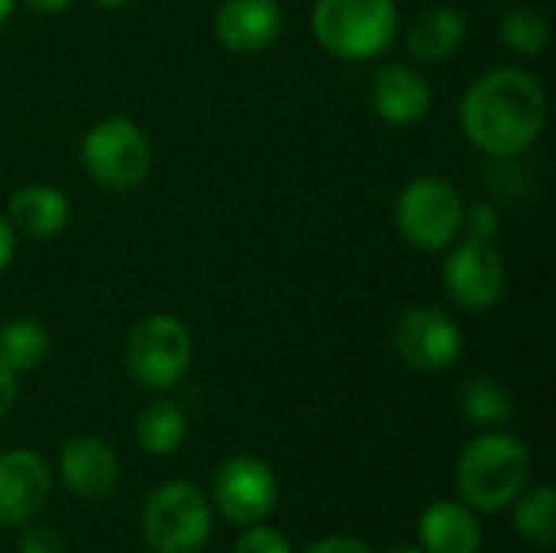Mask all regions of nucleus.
<instances>
[{"instance_id": "4468645a", "label": "nucleus", "mask_w": 556, "mask_h": 553, "mask_svg": "<svg viewBox=\"0 0 556 553\" xmlns=\"http://www.w3.org/2000/svg\"><path fill=\"white\" fill-rule=\"evenodd\" d=\"M59 476L62 486L78 499H104L121 482L117 453L101 437H72L59 450Z\"/></svg>"}, {"instance_id": "bb28decb", "label": "nucleus", "mask_w": 556, "mask_h": 553, "mask_svg": "<svg viewBox=\"0 0 556 553\" xmlns=\"http://www.w3.org/2000/svg\"><path fill=\"white\" fill-rule=\"evenodd\" d=\"M13 404H16V375L0 365V417L10 414Z\"/></svg>"}, {"instance_id": "5701e85b", "label": "nucleus", "mask_w": 556, "mask_h": 553, "mask_svg": "<svg viewBox=\"0 0 556 553\" xmlns=\"http://www.w3.org/2000/svg\"><path fill=\"white\" fill-rule=\"evenodd\" d=\"M498 228H502V212L492 202L466 205V212H463V235L466 238H472V241H495Z\"/></svg>"}, {"instance_id": "f8f14e48", "label": "nucleus", "mask_w": 556, "mask_h": 553, "mask_svg": "<svg viewBox=\"0 0 556 553\" xmlns=\"http://www.w3.org/2000/svg\"><path fill=\"white\" fill-rule=\"evenodd\" d=\"M283 33L277 0H225L215 13V36L238 55H261Z\"/></svg>"}, {"instance_id": "20e7f679", "label": "nucleus", "mask_w": 556, "mask_h": 553, "mask_svg": "<svg viewBox=\"0 0 556 553\" xmlns=\"http://www.w3.org/2000/svg\"><path fill=\"white\" fill-rule=\"evenodd\" d=\"M140 531L150 553H195L212 535V502L192 482H163L143 505Z\"/></svg>"}, {"instance_id": "dca6fc26", "label": "nucleus", "mask_w": 556, "mask_h": 553, "mask_svg": "<svg viewBox=\"0 0 556 553\" xmlns=\"http://www.w3.org/2000/svg\"><path fill=\"white\" fill-rule=\"evenodd\" d=\"M466 33H469V23H466L463 10L430 7L407 29V52L417 62L437 65V62H446L459 52V46L466 42Z\"/></svg>"}, {"instance_id": "cd10ccee", "label": "nucleus", "mask_w": 556, "mask_h": 553, "mask_svg": "<svg viewBox=\"0 0 556 553\" xmlns=\"http://www.w3.org/2000/svg\"><path fill=\"white\" fill-rule=\"evenodd\" d=\"M13 251H16L13 225H10V218H3V215H0V274L10 267V261H13Z\"/></svg>"}, {"instance_id": "2eb2a0df", "label": "nucleus", "mask_w": 556, "mask_h": 553, "mask_svg": "<svg viewBox=\"0 0 556 553\" xmlns=\"http://www.w3.org/2000/svg\"><path fill=\"white\" fill-rule=\"evenodd\" d=\"M417 538L424 553H479L482 525L479 515L463 502H433L420 521Z\"/></svg>"}, {"instance_id": "f257e3e1", "label": "nucleus", "mask_w": 556, "mask_h": 553, "mask_svg": "<svg viewBox=\"0 0 556 553\" xmlns=\"http://www.w3.org/2000/svg\"><path fill=\"white\" fill-rule=\"evenodd\" d=\"M466 140L495 156L511 160L538 143L547 121V95L538 75L518 65L485 72L469 85L459 104Z\"/></svg>"}, {"instance_id": "c756f323", "label": "nucleus", "mask_w": 556, "mask_h": 553, "mask_svg": "<svg viewBox=\"0 0 556 553\" xmlns=\"http://www.w3.org/2000/svg\"><path fill=\"white\" fill-rule=\"evenodd\" d=\"M101 10H124L127 3H134V0H94Z\"/></svg>"}, {"instance_id": "9b49d317", "label": "nucleus", "mask_w": 556, "mask_h": 553, "mask_svg": "<svg viewBox=\"0 0 556 553\" xmlns=\"http://www.w3.org/2000/svg\"><path fill=\"white\" fill-rule=\"evenodd\" d=\"M52 473L33 450L0 453V528H26L49 502Z\"/></svg>"}, {"instance_id": "a878e982", "label": "nucleus", "mask_w": 556, "mask_h": 553, "mask_svg": "<svg viewBox=\"0 0 556 553\" xmlns=\"http://www.w3.org/2000/svg\"><path fill=\"white\" fill-rule=\"evenodd\" d=\"M303 553H375L365 541L358 538H349V535H332V538H323L316 541L313 548H306Z\"/></svg>"}, {"instance_id": "4be33fe9", "label": "nucleus", "mask_w": 556, "mask_h": 553, "mask_svg": "<svg viewBox=\"0 0 556 553\" xmlns=\"http://www.w3.org/2000/svg\"><path fill=\"white\" fill-rule=\"evenodd\" d=\"M515 531L531 548H554L556 499L547 482L521 495V502L515 508Z\"/></svg>"}, {"instance_id": "7ed1b4c3", "label": "nucleus", "mask_w": 556, "mask_h": 553, "mask_svg": "<svg viewBox=\"0 0 556 553\" xmlns=\"http://www.w3.org/2000/svg\"><path fill=\"white\" fill-rule=\"evenodd\" d=\"M309 26L329 55L365 62L394 46L397 7L394 0H316Z\"/></svg>"}, {"instance_id": "2f4dec72", "label": "nucleus", "mask_w": 556, "mask_h": 553, "mask_svg": "<svg viewBox=\"0 0 556 553\" xmlns=\"http://www.w3.org/2000/svg\"><path fill=\"white\" fill-rule=\"evenodd\" d=\"M388 553H424L420 548H410V544H401V548H391Z\"/></svg>"}, {"instance_id": "1a4fd4ad", "label": "nucleus", "mask_w": 556, "mask_h": 553, "mask_svg": "<svg viewBox=\"0 0 556 553\" xmlns=\"http://www.w3.org/2000/svg\"><path fill=\"white\" fill-rule=\"evenodd\" d=\"M212 502L231 525H257L277 505V476L257 456H231L212 476Z\"/></svg>"}, {"instance_id": "6e6552de", "label": "nucleus", "mask_w": 556, "mask_h": 553, "mask_svg": "<svg viewBox=\"0 0 556 553\" xmlns=\"http://www.w3.org/2000/svg\"><path fill=\"white\" fill-rule=\"evenodd\" d=\"M505 257L495 241L463 238L443 261V290L456 306L469 313L492 310L505 297Z\"/></svg>"}, {"instance_id": "a211bd4d", "label": "nucleus", "mask_w": 556, "mask_h": 553, "mask_svg": "<svg viewBox=\"0 0 556 553\" xmlns=\"http://www.w3.org/2000/svg\"><path fill=\"white\" fill-rule=\"evenodd\" d=\"M134 437L150 456H169L186 440V414L169 398H153L140 407L134 420Z\"/></svg>"}, {"instance_id": "423d86ee", "label": "nucleus", "mask_w": 556, "mask_h": 553, "mask_svg": "<svg viewBox=\"0 0 556 553\" xmlns=\"http://www.w3.org/2000/svg\"><path fill=\"white\" fill-rule=\"evenodd\" d=\"M81 166L101 189L130 192L150 176L153 150L130 117H104L81 137Z\"/></svg>"}, {"instance_id": "6ab92c4d", "label": "nucleus", "mask_w": 556, "mask_h": 553, "mask_svg": "<svg viewBox=\"0 0 556 553\" xmlns=\"http://www.w3.org/2000/svg\"><path fill=\"white\" fill-rule=\"evenodd\" d=\"M49 355V332L36 319H10L0 326V365L13 375L36 372Z\"/></svg>"}, {"instance_id": "0eeeda50", "label": "nucleus", "mask_w": 556, "mask_h": 553, "mask_svg": "<svg viewBox=\"0 0 556 553\" xmlns=\"http://www.w3.org/2000/svg\"><path fill=\"white\" fill-rule=\"evenodd\" d=\"M124 359L137 385L150 391H166L179 385L192 365V336L176 316L153 313L130 329Z\"/></svg>"}, {"instance_id": "f3484780", "label": "nucleus", "mask_w": 556, "mask_h": 553, "mask_svg": "<svg viewBox=\"0 0 556 553\" xmlns=\"http://www.w3.org/2000/svg\"><path fill=\"white\" fill-rule=\"evenodd\" d=\"M10 225L29 238H55L68 225V199L46 186H23L10 196Z\"/></svg>"}, {"instance_id": "c85d7f7f", "label": "nucleus", "mask_w": 556, "mask_h": 553, "mask_svg": "<svg viewBox=\"0 0 556 553\" xmlns=\"http://www.w3.org/2000/svg\"><path fill=\"white\" fill-rule=\"evenodd\" d=\"M26 7H33L36 13H62L72 7V0H23Z\"/></svg>"}, {"instance_id": "aec40b11", "label": "nucleus", "mask_w": 556, "mask_h": 553, "mask_svg": "<svg viewBox=\"0 0 556 553\" xmlns=\"http://www.w3.org/2000/svg\"><path fill=\"white\" fill-rule=\"evenodd\" d=\"M459 407H463V417L472 427H482V430H498L515 414L508 391L495 378H489V375H472L459 388Z\"/></svg>"}, {"instance_id": "412c9836", "label": "nucleus", "mask_w": 556, "mask_h": 553, "mask_svg": "<svg viewBox=\"0 0 556 553\" xmlns=\"http://www.w3.org/2000/svg\"><path fill=\"white\" fill-rule=\"evenodd\" d=\"M498 39L521 59H534L551 46V23L534 7H508L498 16Z\"/></svg>"}, {"instance_id": "f03ea898", "label": "nucleus", "mask_w": 556, "mask_h": 553, "mask_svg": "<svg viewBox=\"0 0 556 553\" xmlns=\"http://www.w3.org/2000/svg\"><path fill=\"white\" fill-rule=\"evenodd\" d=\"M531 479L528 447L502 430L476 437L456 463V489L463 505L479 515H498L508 508Z\"/></svg>"}, {"instance_id": "7c9ffc66", "label": "nucleus", "mask_w": 556, "mask_h": 553, "mask_svg": "<svg viewBox=\"0 0 556 553\" xmlns=\"http://www.w3.org/2000/svg\"><path fill=\"white\" fill-rule=\"evenodd\" d=\"M13 7H16V0H0V23H7V20H10Z\"/></svg>"}, {"instance_id": "9d476101", "label": "nucleus", "mask_w": 556, "mask_h": 553, "mask_svg": "<svg viewBox=\"0 0 556 553\" xmlns=\"http://www.w3.org/2000/svg\"><path fill=\"white\" fill-rule=\"evenodd\" d=\"M394 349L417 372H446L463 359V329L440 306H410L394 326Z\"/></svg>"}, {"instance_id": "393cba45", "label": "nucleus", "mask_w": 556, "mask_h": 553, "mask_svg": "<svg viewBox=\"0 0 556 553\" xmlns=\"http://www.w3.org/2000/svg\"><path fill=\"white\" fill-rule=\"evenodd\" d=\"M20 553H65V541L55 528L29 521L20 538Z\"/></svg>"}, {"instance_id": "b1692460", "label": "nucleus", "mask_w": 556, "mask_h": 553, "mask_svg": "<svg viewBox=\"0 0 556 553\" xmlns=\"http://www.w3.org/2000/svg\"><path fill=\"white\" fill-rule=\"evenodd\" d=\"M235 553H293V548L277 528L257 521V525H248V531L238 538Z\"/></svg>"}, {"instance_id": "39448f33", "label": "nucleus", "mask_w": 556, "mask_h": 553, "mask_svg": "<svg viewBox=\"0 0 556 553\" xmlns=\"http://www.w3.org/2000/svg\"><path fill=\"white\" fill-rule=\"evenodd\" d=\"M463 212L466 202L446 179L417 176L401 189L394 205V222L407 244L437 254L453 248V241L463 235Z\"/></svg>"}, {"instance_id": "ddd939ff", "label": "nucleus", "mask_w": 556, "mask_h": 553, "mask_svg": "<svg viewBox=\"0 0 556 553\" xmlns=\"http://www.w3.org/2000/svg\"><path fill=\"white\" fill-rule=\"evenodd\" d=\"M430 101H433V91L427 78L417 68L401 65V62H388L375 68L368 81V104L391 127L417 124L430 111Z\"/></svg>"}]
</instances>
